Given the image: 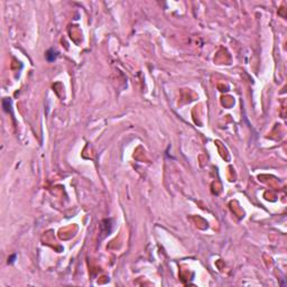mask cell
<instances>
[{"instance_id": "7a4b0ae2", "label": "cell", "mask_w": 287, "mask_h": 287, "mask_svg": "<svg viewBox=\"0 0 287 287\" xmlns=\"http://www.w3.org/2000/svg\"><path fill=\"white\" fill-rule=\"evenodd\" d=\"M2 106H4L5 111L10 110V101H9V99H5V100L2 101Z\"/></svg>"}, {"instance_id": "6da1fadb", "label": "cell", "mask_w": 287, "mask_h": 287, "mask_svg": "<svg viewBox=\"0 0 287 287\" xmlns=\"http://www.w3.org/2000/svg\"><path fill=\"white\" fill-rule=\"evenodd\" d=\"M46 57H47L48 61H54L55 57H56V52H54V51H48L47 53H46Z\"/></svg>"}]
</instances>
